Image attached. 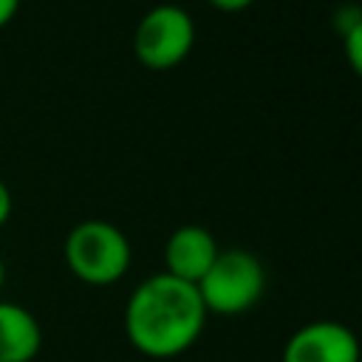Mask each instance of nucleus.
<instances>
[{"mask_svg":"<svg viewBox=\"0 0 362 362\" xmlns=\"http://www.w3.org/2000/svg\"><path fill=\"white\" fill-rule=\"evenodd\" d=\"M42 348L40 320L20 303L0 300V362H31Z\"/></svg>","mask_w":362,"mask_h":362,"instance_id":"nucleus-7","label":"nucleus"},{"mask_svg":"<svg viewBox=\"0 0 362 362\" xmlns=\"http://www.w3.org/2000/svg\"><path fill=\"white\" fill-rule=\"evenodd\" d=\"M3 280H6V266H3V257H0V288H3Z\"/></svg>","mask_w":362,"mask_h":362,"instance_id":"nucleus-12","label":"nucleus"},{"mask_svg":"<svg viewBox=\"0 0 362 362\" xmlns=\"http://www.w3.org/2000/svg\"><path fill=\"white\" fill-rule=\"evenodd\" d=\"M195 45V23L187 8L161 3L150 8L133 34V51L150 71H170L187 59Z\"/></svg>","mask_w":362,"mask_h":362,"instance_id":"nucleus-4","label":"nucleus"},{"mask_svg":"<svg viewBox=\"0 0 362 362\" xmlns=\"http://www.w3.org/2000/svg\"><path fill=\"white\" fill-rule=\"evenodd\" d=\"M206 317L192 283L158 272L130 291L124 303V337L141 356L175 359L201 339Z\"/></svg>","mask_w":362,"mask_h":362,"instance_id":"nucleus-1","label":"nucleus"},{"mask_svg":"<svg viewBox=\"0 0 362 362\" xmlns=\"http://www.w3.org/2000/svg\"><path fill=\"white\" fill-rule=\"evenodd\" d=\"M17 8H20V0H0V28L6 23H11V17L17 14Z\"/></svg>","mask_w":362,"mask_h":362,"instance_id":"nucleus-11","label":"nucleus"},{"mask_svg":"<svg viewBox=\"0 0 362 362\" xmlns=\"http://www.w3.org/2000/svg\"><path fill=\"white\" fill-rule=\"evenodd\" d=\"M209 3L221 11H240V8H249L255 0H209Z\"/></svg>","mask_w":362,"mask_h":362,"instance_id":"nucleus-10","label":"nucleus"},{"mask_svg":"<svg viewBox=\"0 0 362 362\" xmlns=\"http://www.w3.org/2000/svg\"><path fill=\"white\" fill-rule=\"evenodd\" d=\"M218 252L221 246L209 229L198 223H184L164 243V272L184 283L198 286V280L215 263Z\"/></svg>","mask_w":362,"mask_h":362,"instance_id":"nucleus-6","label":"nucleus"},{"mask_svg":"<svg viewBox=\"0 0 362 362\" xmlns=\"http://www.w3.org/2000/svg\"><path fill=\"white\" fill-rule=\"evenodd\" d=\"M71 274L88 286H113L130 269V240L110 221H79L62 246Z\"/></svg>","mask_w":362,"mask_h":362,"instance_id":"nucleus-2","label":"nucleus"},{"mask_svg":"<svg viewBox=\"0 0 362 362\" xmlns=\"http://www.w3.org/2000/svg\"><path fill=\"white\" fill-rule=\"evenodd\" d=\"M345 59H348L351 71L362 79V17L354 20L345 31Z\"/></svg>","mask_w":362,"mask_h":362,"instance_id":"nucleus-8","label":"nucleus"},{"mask_svg":"<svg viewBox=\"0 0 362 362\" xmlns=\"http://www.w3.org/2000/svg\"><path fill=\"white\" fill-rule=\"evenodd\" d=\"M8 215H11V189H8L6 181L0 178V226L8 221Z\"/></svg>","mask_w":362,"mask_h":362,"instance_id":"nucleus-9","label":"nucleus"},{"mask_svg":"<svg viewBox=\"0 0 362 362\" xmlns=\"http://www.w3.org/2000/svg\"><path fill=\"white\" fill-rule=\"evenodd\" d=\"M280 362H362V342L345 322L314 320L286 339Z\"/></svg>","mask_w":362,"mask_h":362,"instance_id":"nucleus-5","label":"nucleus"},{"mask_svg":"<svg viewBox=\"0 0 362 362\" xmlns=\"http://www.w3.org/2000/svg\"><path fill=\"white\" fill-rule=\"evenodd\" d=\"M206 314L238 317L257 305L266 288V269L249 249H221L209 272L198 280Z\"/></svg>","mask_w":362,"mask_h":362,"instance_id":"nucleus-3","label":"nucleus"}]
</instances>
